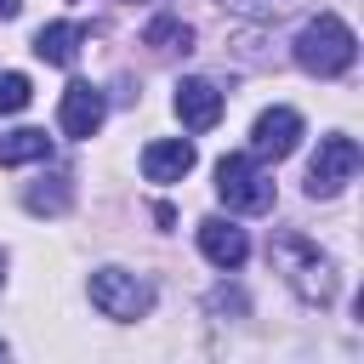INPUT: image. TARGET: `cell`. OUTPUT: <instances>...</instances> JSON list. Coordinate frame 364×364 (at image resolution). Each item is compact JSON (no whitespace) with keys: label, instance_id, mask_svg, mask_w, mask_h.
<instances>
[{"label":"cell","instance_id":"obj_11","mask_svg":"<svg viewBox=\"0 0 364 364\" xmlns=\"http://www.w3.org/2000/svg\"><path fill=\"white\" fill-rule=\"evenodd\" d=\"M80 40H85V28H80V23H46V28L34 34V57H40V63L68 68V63L80 57Z\"/></svg>","mask_w":364,"mask_h":364},{"label":"cell","instance_id":"obj_18","mask_svg":"<svg viewBox=\"0 0 364 364\" xmlns=\"http://www.w3.org/2000/svg\"><path fill=\"white\" fill-rule=\"evenodd\" d=\"M0 267H6V256H0Z\"/></svg>","mask_w":364,"mask_h":364},{"label":"cell","instance_id":"obj_17","mask_svg":"<svg viewBox=\"0 0 364 364\" xmlns=\"http://www.w3.org/2000/svg\"><path fill=\"white\" fill-rule=\"evenodd\" d=\"M0 353H6V341H0Z\"/></svg>","mask_w":364,"mask_h":364},{"label":"cell","instance_id":"obj_5","mask_svg":"<svg viewBox=\"0 0 364 364\" xmlns=\"http://www.w3.org/2000/svg\"><path fill=\"white\" fill-rule=\"evenodd\" d=\"M353 171H358V142L353 136H324L318 154H313V165H307V193L330 199V193H341L353 182Z\"/></svg>","mask_w":364,"mask_h":364},{"label":"cell","instance_id":"obj_10","mask_svg":"<svg viewBox=\"0 0 364 364\" xmlns=\"http://www.w3.org/2000/svg\"><path fill=\"white\" fill-rule=\"evenodd\" d=\"M188 171H193V142L165 136V142H148L142 148V176L148 182H182Z\"/></svg>","mask_w":364,"mask_h":364},{"label":"cell","instance_id":"obj_13","mask_svg":"<svg viewBox=\"0 0 364 364\" xmlns=\"http://www.w3.org/2000/svg\"><path fill=\"white\" fill-rule=\"evenodd\" d=\"M142 46H154L159 57H176V51H193V28L182 17H154L142 28Z\"/></svg>","mask_w":364,"mask_h":364},{"label":"cell","instance_id":"obj_16","mask_svg":"<svg viewBox=\"0 0 364 364\" xmlns=\"http://www.w3.org/2000/svg\"><path fill=\"white\" fill-rule=\"evenodd\" d=\"M17 11H23V0H0V23H6V17H17Z\"/></svg>","mask_w":364,"mask_h":364},{"label":"cell","instance_id":"obj_3","mask_svg":"<svg viewBox=\"0 0 364 364\" xmlns=\"http://www.w3.org/2000/svg\"><path fill=\"white\" fill-rule=\"evenodd\" d=\"M216 199L239 216H267L273 210V176L262 171L256 154H222L216 159Z\"/></svg>","mask_w":364,"mask_h":364},{"label":"cell","instance_id":"obj_12","mask_svg":"<svg viewBox=\"0 0 364 364\" xmlns=\"http://www.w3.org/2000/svg\"><path fill=\"white\" fill-rule=\"evenodd\" d=\"M23 205H28L34 216H63V210L74 205V182H68L63 171H57V176H40V182L23 193Z\"/></svg>","mask_w":364,"mask_h":364},{"label":"cell","instance_id":"obj_14","mask_svg":"<svg viewBox=\"0 0 364 364\" xmlns=\"http://www.w3.org/2000/svg\"><path fill=\"white\" fill-rule=\"evenodd\" d=\"M28 159H51V136L46 131L23 125V131L0 136V165H28Z\"/></svg>","mask_w":364,"mask_h":364},{"label":"cell","instance_id":"obj_1","mask_svg":"<svg viewBox=\"0 0 364 364\" xmlns=\"http://www.w3.org/2000/svg\"><path fill=\"white\" fill-rule=\"evenodd\" d=\"M267 256H273V267L290 279V290H296L301 301H313V307H330V301H336V267H330V256H318L313 239L279 233V239L267 245Z\"/></svg>","mask_w":364,"mask_h":364},{"label":"cell","instance_id":"obj_6","mask_svg":"<svg viewBox=\"0 0 364 364\" xmlns=\"http://www.w3.org/2000/svg\"><path fill=\"white\" fill-rule=\"evenodd\" d=\"M296 142H301V114L296 108H267L256 119V131H250L256 159H284V154H296Z\"/></svg>","mask_w":364,"mask_h":364},{"label":"cell","instance_id":"obj_9","mask_svg":"<svg viewBox=\"0 0 364 364\" xmlns=\"http://www.w3.org/2000/svg\"><path fill=\"white\" fill-rule=\"evenodd\" d=\"M176 119H182L188 131H210V125L222 119V91H216L210 80H182V85H176Z\"/></svg>","mask_w":364,"mask_h":364},{"label":"cell","instance_id":"obj_2","mask_svg":"<svg viewBox=\"0 0 364 364\" xmlns=\"http://www.w3.org/2000/svg\"><path fill=\"white\" fill-rule=\"evenodd\" d=\"M353 57H358V40H353V28H347L336 11H318V17L296 34V63H301L307 74H318V80L347 74Z\"/></svg>","mask_w":364,"mask_h":364},{"label":"cell","instance_id":"obj_4","mask_svg":"<svg viewBox=\"0 0 364 364\" xmlns=\"http://www.w3.org/2000/svg\"><path fill=\"white\" fill-rule=\"evenodd\" d=\"M91 301H97L102 318H142L154 307V290L125 267H97L91 273Z\"/></svg>","mask_w":364,"mask_h":364},{"label":"cell","instance_id":"obj_7","mask_svg":"<svg viewBox=\"0 0 364 364\" xmlns=\"http://www.w3.org/2000/svg\"><path fill=\"white\" fill-rule=\"evenodd\" d=\"M102 114H108V97H102L97 85L74 80V85L63 91V108H57V119H63V131H68V136H97Z\"/></svg>","mask_w":364,"mask_h":364},{"label":"cell","instance_id":"obj_8","mask_svg":"<svg viewBox=\"0 0 364 364\" xmlns=\"http://www.w3.org/2000/svg\"><path fill=\"white\" fill-rule=\"evenodd\" d=\"M199 250H205V262H216V267L233 273V267L250 256V239H245L239 222H228V216H205V222H199Z\"/></svg>","mask_w":364,"mask_h":364},{"label":"cell","instance_id":"obj_15","mask_svg":"<svg viewBox=\"0 0 364 364\" xmlns=\"http://www.w3.org/2000/svg\"><path fill=\"white\" fill-rule=\"evenodd\" d=\"M28 74H0V114H17V108H28Z\"/></svg>","mask_w":364,"mask_h":364}]
</instances>
